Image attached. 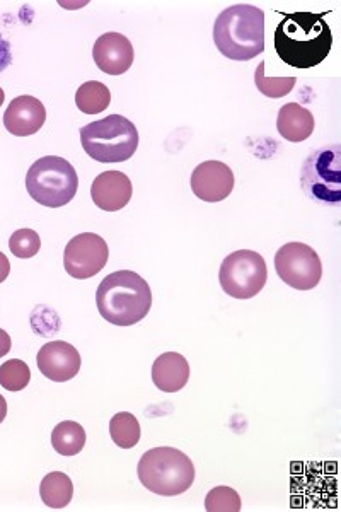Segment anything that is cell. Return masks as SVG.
<instances>
[{
	"instance_id": "obj_29",
	"label": "cell",
	"mask_w": 341,
	"mask_h": 512,
	"mask_svg": "<svg viewBox=\"0 0 341 512\" xmlns=\"http://www.w3.org/2000/svg\"><path fill=\"white\" fill-rule=\"evenodd\" d=\"M7 415V402L4 396L0 395V424L6 420Z\"/></svg>"
},
{
	"instance_id": "obj_7",
	"label": "cell",
	"mask_w": 341,
	"mask_h": 512,
	"mask_svg": "<svg viewBox=\"0 0 341 512\" xmlns=\"http://www.w3.org/2000/svg\"><path fill=\"white\" fill-rule=\"evenodd\" d=\"M301 183L307 197L314 202L338 207L341 202L340 146L313 152L302 166Z\"/></svg>"
},
{
	"instance_id": "obj_23",
	"label": "cell",
	"mask_w": 341,
	"mask_h": 512,
	"mask_svg": "<svg viewBox=\"0 0 341 512\" xmlns=\"http://www.w3.org/2000/svg\"><path fill=\"white\" fill-rule=\"evenodd\" d=\"M31 381L28 364L19 359H11L0 366V386L7 391H21Z\"/></svg>"
},
{
	"instance_id": "obj_9",
	"label": "cell",
	"mask_w": 341,
	"mask_h": 512,
	"mask_svg": "<svg viewBox=\"0 0 341 512\" xmlns=\"http://www.w3.org/2000/svg\"><path fill=\"white\" fill-rule=\"evenodd\" d=\"M275 268L280 279L297 291H311L323 277V263L311 246L294 241L275 255Z\"/></svg>"
},
{
	"instance_id": "obj_14",
	"label": "cell",
	"mask_w": 341,
	"mask_h": 512,
	"mask_svg": "<svg viewBox=\"0 0 341 512\" xmlns=\"http://www.w3.org/2000/svg\"><path fill=\"white\" fill-rule=\"evenodd\" d=\"M45 122H47V110L35 96H19L12 99L11 105L7 106L4 113L7 132L16 137H28L40 132Z\"/></svg>"
},
{
	"instance_id": "obj_24",
	"label": "cell",
	"mask_w": 341,
	"mask_h": 512,
	"mask_svg": "<svg viewBox=\"0 0 341 512\" xmlns=\"http://www.w3.org/2000/svg\"><path fill=\"white\" fill-rule=\"evenodd\" d=\"M205 509L209 512H239L243 509V502L231 487H215L205 497Z\"/></svg>"
},
{
	"instance_id": "obj_19",
	"label": "cell",
	"mask_w": 341,
	"mask_h": 512,
	"mask_svg": "<svg viewBox=\"0 0 341 512\" xmlns=\"http://www.w3.org/2000/svg\"><path fill=\"white\" fill-rule=\"evenodd\" d=\"M52 444L58 454L76 456L86 446V431L81 424L65 420L53 429Z\"/></svg>"
},
{
	"instance_id": "obj_1",
	"label": "cell",
	"mask_w": 341,
	"mask_h": 512,
	"mask_svg": "<svg viewBox=\"0 0 341 512\" xmlns=\"http://www.w3.org/2000/svg\"><path fill=\"white\" fill-rule=\"evenodd\" d=\"M328 12H292L278 23L273 45L282 62L295 69H311L321 64L333 47L330 26L324 21Z\"/></svg>"
},
{
	"instance_id": "obj_11",
	"label": "cell",
	"mask_w": 341,
	"mask_h": 512,
	"mask_svg": "<svg viewBox=\"0 0 341 512\" xmlns=\"http://www.w3.org/2000/svg\"><path fill=\"white\" fill-rule=\"evenodd\" d=\"M191 192L203 202L217 204L226 200L234 190V173L222 161L198 164L190 180Z\"/></svg>"
},
{
	"instance_id": "obj_28",
	"label": "cell",
	"mask_w": 341,
	"mask_h": 512,
	"mask_svg": "<svg viewBox=\"0 0 341 512\" xmlns=\"http://www.w3.org/2000/svg\"><path fill=\"white\" fill-rule=\"evenodd\" d=\"M11 274V262L2 251H0V284Z\"/></svg>"
},
{
	"instance_id": "obj_4",
	"label": "cell",
	"mask_w": 341,
	"mask_h": 512,
	"mask_svg": "<svg viewBox=\"0 0 341 512\" xmlns=\"http://www.w3.org/2000/svg\"><path fill=\"white\" fill-rule=\"evenodd\" d=\"M139 480L154 494L174 497L191 489L195 482V465L180 449L154 448L140 458Z\"/></svg>"
},
{
	"instance_id": "obj_6",
	"label": "cell",
	"mask_w": 341,
	"mask_h": 512,
	"mask_svg": "<svg viewBox=\"0 0 341 512\" xmlns=\"http://www.w3.org/2000/svg\"><path fill=\"white\" fill-rule=\"evenodd\" d=\"M29 197L35 202L58 209L72 202L79 188V176L74 166L64 158L45 156L38 159L26 175Z\"/></svg>"
},
{
	"instance_id": "obj_3",
	"label": "cell",
	"mask_w": 341,
	"mask_h": 512,
	"mask_svg": "<svg viewBox=\"0 0 341 512\" xmlns=\"http://www.w3.org/2000/svg\"><path fill=\"white\" fill-rule=\"evenodd\" d=\"M214 41L227 59H256L265 50V12L249 4L227 7L215 19Z\"/></svg>"
},
{
	"instance_id": "obj_5",
	"label": "cell",
	"mask_w": 341,
	"mask_h": 512,
	"mask_svg": "<svg viewBox=\"0 0 341 512\" xmlns=\"http://www.w3.org/2000/svg\"><path fill=\"white\" fill-rule=\"evenodd\" d=\"M82 149L99 163H123L139 147V130L128 118L110 115L81 128Z\"/></svg>"
},
{
	"instance_id": "obj_8",
	"label": "cell",
	"mask_w": 341,
	"mask_h": 512,
	"mask_svg": "<svg viewBox=\"0 0 341 512\" xmlns=\"http://www.w3.org/2000/svg\"><path fill=\"white\" fill-rule=\"evenodd\" d=\"M268 279L265 258L251 250L234 251L220 265V287L234 299L258 296Z\"/></svg>"
},
{
	"instance_id": "obj_22",
	"label": "cell",
	"mask_w": 341,
	"mask_h": 512,
	"mask_svg": "<svg viewBox=\"0 0 341 512\" xmlns=\"http://www.w3.org/2000/svg\"><path fill=\"white\" fill-rule=\"evenodd\" d=\"M256 88L260 89V93L266 98H284L287 94L292 93L295 82V77H266L265 76V62H261L256 67L255 72Z\"/></svg>"
},
{
	"instance_id": "obj_13",
	"label": "cell",
	"mask_w": 341,
	"mask_h": 512,
	"mask_svg": "<svg viewBox=\"0 0 341 512\" xmlns=\"http://www.w3.org/2000/svg\"><path fill=\"white\" fill-rule=\"evenodd\" d=\"M93 59L101 72L108 76H122L132 67L135 52L127 36L105 33L94 43Z\"/></svg>"
},
{
	"instance_id": "obj_25",
	"label": "cell",
	"mask_w": 341,
	"mask_h": 512,
	"mask_svg": "<svg viewBox=\"0 0 341 512\" xmlns=\"http://www.w3.org/2000/svg\"><path fill=\"white\" fill-rule=\"evenodd\" d=\"M41 248V239L33 229H18L9 239V250L18 258H33Z\"/></svg>"
},
{
	"instance_id": "obj_10",
	"label": "cell",
	"mask_w": 341,
	"mask_h": 512,
	"mask_svg": "<svg viewBox=\"0 0 341 512\" xmlns=\"http://www.w3.org/2000/svg\"><path fill=\"white\" fill-rule=\"evenodd\" d=\"M110 248L105 239L94 233L77 234L64 251L65 272L74 279L86 280L98 275L106 267Z\"/></svg>"
},
{
	"instance_id": "obj_16",
	"label": "cell",
	"mask_w": 341,
	"mask_h": 512,
	"mask_svg": "<svg viewBox=\"0 0 341 512\" xmlns=\"http://www.w3.org/2000/svg\"><path fill=\"white\" fill-rule=\"evenodd\" d=\"M190 379V364L178 352L159 355L152 366V381L164 393H178Z\"/></svg>"
},
{
	"instance_id": "obj_27",
	"label": "cell",
	"mask_w": 341,
	"mask_h": 512,
	"mask_svg": "<svg viewBox=\"0 0 341 512\" xmlns=\"http://www.w3.org/2000/svg\"><path fill=\"white\" fill-rule=\"evenodd\" d=\"M12 342L9 333L6 330L0 328V357L9 354L11 352Z\"/></svg>"
},
{
	"instance_id": "obj_17",
	"label": "cell",
	"mask_w": 341,
	"mask_h": 512,
	"mask_svg": "<svg viewBox=\"0 0 341 512\" xmlns=\"http://www.w3.org/2000/svg\"><path fill=\"white\" fill-rule=\"evenodd\" d=\"M314 127L313 113L299 103H287L278 111V134L289 142H304L313 135Z\"/></svg>"
},
{
	"instance_id": "obj_15",
	"label": "cell",
	"mask_w": 341,
	"mask_h": 512,
	"mask_svg": "<svg viewBox=\"0 0 341 512\" xmlns=\"http://www.w3.org/2000/svg\"><path fill=\"white\" fill-rule=\"evenodd\" d=\"M132 181L122 171H105L96 176L91 197L96 207L106 212H118L132 200Z\"/></svg>"
},
{
	"instance_id": "obj_2",
	"label": "cell",
	"mask_w": 341,
	"mask_h": 512,
	"mask_svg": "<svg viewBox=\"0 0 341 512\" xmlns=\"http://www.w3.org/2000/svg\"><path fill=\"white\" fill-rule=\"evenodd\" d=\"M96 304L99 315L111 325H137L151 311V286L132 270H120L101 280Z\"/></svg>"
},
{
	"instance_id": "obj_21",
	"label": "cell",
	"mask_w": 341,
	"mask_h": 512,
	"mask_svg": "<svg viewBox=\"0 0 341 512\" xmlns=\"http://www.w3.org/2000/svg\"><path fill=\"white\" fill-rule=\"evenodd\" d=\"M110 434L118 448H135L140 441L139 420L130 412H120L110 420Z\"/></svg>"
},
{
	"instance_id": "obj_26",
	"label": "cell",
	"mask_w": 341,
	"mask_h": 512,
	"mask_svg": "<svg viewBox=\"0 0 341 512\" xmlns=\"http://www.w3.org/2000/svg\"><path fill=\"white\" fill-rule=\"evenodd\" d=\"M12 62L11 43L0 36V72L6 70Z\"/></svg>"
},
{
	"instance_id": "obj_20",
	"label": "cell",
	"mask_w": 341,
	"mask_h": 512,
	"mask_svg": "<svg viewBox=\"0 0 341 512\" xmlns=\"http://www.w3.org/2000/svg\"><path fill=\"white\" fill-rule=\"evenodd\" d=\"M111 93L103 82H84L81 88L77 89L76 105L86 115H98L110 106Z\"/></svg>"
},
{
	"instance_id": "obj_18",
	"label": "cell",
	"mask_w": 341,
	"mask_h": 512,
	"mask_svg": "<svg viewBox=\"0 0 341 512\" xmlns=\"http://www.w3.org/2000/svg\"><path fill=\"white\" fill-rule=\"evenodd\" d=\"M40 495L41 501L50 509H64L72 502L74 485L65 473H48L47 477L41 480Z\"/></svg>"
},
{
	"instance_id": "obj_12",
	"label": "cell",
	"mask_w": 341,
	"mask_h": 512,
	"mask_svg": "<svg viewBox=\"0 0 341 512\" xmlns=\"http://www.w3.org/2000/svg\"><path fill=\"white\" fill-rule=\"evenodd\" d=\"M38 369L45 378L55 383H65L76 378L81 371V354L74 345L55 340L41 347L36 357Z\"/></svg>"
},
{
	"instance_id": "obj_30",
	"label": "cell",
	"mask_w": 341,
	"mask_h": 512,
	"mask_svg": "<svg viewBox=\"0 0 341 512\" xmlns=\"http://www.w3.org/2000/svg\"><path fill=\"white\" fill-rule=\"evenodd\" d=\"M4 99H6V93H4V89L0 88V106L4 105Z\"/></svg>"
}]
</instances>
